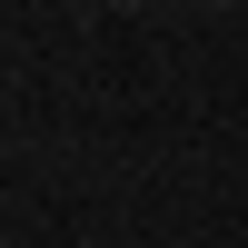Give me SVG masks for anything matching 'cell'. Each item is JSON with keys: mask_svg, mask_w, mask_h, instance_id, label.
<instances>
[{"mask_svg": "<svg viewBox=\"0 0 248 248\" xmlns=\"http://www.w3.org/2000/svg\"><path fill=\"white\" fill-rule=\"evenodd\" d=\"M119 10H139V0H119Z\"/></svg>", "mask_w": 248, "mask_h": 248, "instance_id": "cell-1", "label": "cell"}]
</instances>
